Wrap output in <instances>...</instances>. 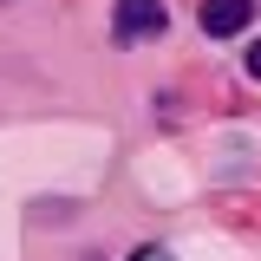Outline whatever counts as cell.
Masks as SVG:
<instances>
[{
    "instance_id": "cell-1",
    "label": "cell",
    "mask_w": 261,
    "mask_h": 261,
    "mask_svg": "<svg viewBox=\"0 0 261 261\" xmlns=\"http://www.w3.org/2000/svg\"><path fill=\"white\" fill-rule=\"evenodd\" d=\"M111 33L118 39H157L163 33V7L157 0H118L111 7Z\"/></svg>"
},
{
    "instance_id": "cell-2",
    "label": "cell",
    "mask_w": 261,
    "mask_h": 261,
    "mask_svg": "<svg viewBox=\"0 0 261 261\" xmlns=\"http://www.w3.org/2000/svg\"><path fill=\"white\" fill-rule=\"evenodd\" d=\"M255 27V0H202V33L209 39H235Z\"/></svg>"
},
{
    "instance_id": "cell-3",
    "label": "cell",
    "mask_w": 261,
    "mask_h": 261,
    "mask_svg": "<svg viewBox=\"0 0 261 261\" xmlns=\"http://www.w3.org/2000/svg\"><path fill=\"white\" fill-rule=\"evenodd\" d=\"M130 261H176V255H170V248H137Z\"/></svg>"
},
{
    "instance_id": "cell-4",
    "label": "cell",
    "mask_w": 261,
    "mask_h": 261,
    "mask_svg": "<svg viewBox=\"0 0 261 261\" xmlns=\"http://www.w3.org/2000/svg\"><path fill=\"white\" fill-rule=\"evenodd\" d=\"M248 72H255V79H261V39H255V46H248Z\"/></svg>"
}]
</instances>
